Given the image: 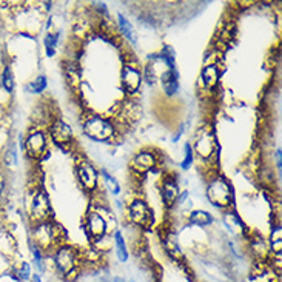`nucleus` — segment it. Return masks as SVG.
Returning a JSON list of instances; mask_svg holds the SVG:
<instances>
[{
    "label": "nucleus",
    "instance_id": "obj_1",
    "mask_svg": "<svg viewBox=\"0 0 282 282\" xmlns=\"http://www.w3.org/2000/svg\"><path fill=\"white\" fill-rule=\"evenodd\" d=\"M84 133L96 142H105L114 136L116 128L110 119L100 114H88L84 119Z\"/></svg>",
    "mask_w": 282,
    "mask_h": 282
},
{
    "label": "nucleus",
    "instance_id": "obj_2",
    "mask_svg": "<svg viewBox=\"0 0 282 282\" xmlns=\"http://www.w3.org/2000/svg\"><path fill=\"white\" fill-rule=\"evenodd\" d=\"M207 196L214 207H219V208L228 207L233 200L232 185L228 184L227 179H224L221 176L214 178L207 188Z\"/></svg>",
    "mask_w": 282,
    "mask_h": 282
},
{
    "label": "nucleus",
    "instance_id": "obj_3",
    "mask_svg": "<svg viewBox=\"0 0 282 282\" xmlns=\"http://www.w3.org/2000/svg\"><path fill=\"white\" fill-rule=\"evenodd\" d=\"M76 261H77V253L70 245H59L54 253V265L56 270L62 276H71L76 272Z\"/></svg>",
    "mask_w": 282,
    "mask_h": 282
},
{
    "label": "nucleus",
    "instance_id": "obj_4",
    "mask_svg": "<svg viewBox=\"0 0 282 282\" xmlns=\"http://www.w3.org/2000/svg\"><path fill=\"white\" fill-rule=\"evenodd\" d=\"M57 232H59V227L49 224L48 221L37 222V225L34 227V230H33L34 244L39 245L40 248L57 244V239H59Z\"/></svg>",
    "mask_w": 282,
    "mask_h": 282
},
{
    "label": "nucleus",
    "instance_id": "obj_5",
    "mask_svg": "<svg viewBox=\"0 0 282 282\" xmlns=\"http://www.w3.org/2000/svg\"><path fill=\"white\" fill-rule=\"evenodd\" d=\"M47 145V134L42 130H34L28 134V138L25 141V150L31 157L44 159V153H48Z\"/></svg>",
    "mask_w": 282,
    "mask_h": 282
},
{
    "label": "nucleus",
    "instance_id": "obj_6",
    "mask_svg": "<svg viewBox=\"0 0 282 282\" xmlns=\"http://www.w3.org/2000/svg\"><path fill=\"white\" fill-rule=\"evenodd\" d=\"M51 213V207H49V199L47 196V193L44 190H39L34 196H33V202H31V214L33 219L36 222H45Z\"/></svg>",
    "mask_w": 282,
    "mask_h": 282
},
{
    "label": "nucleus",
    "instance_id": "obj_7",
    "mask_svg": "<svg viewBox=\"0 0 282 282\" xmlns=\"http://www.w3.org/2000/svg\"><path fill=\"white\" fill-rule=\"evenodd\" d=\"M142 84V73L136 65L127 63L122 68V88L133 94L141 88Z\"/></svg>",
    "mask_w": 282,
    "mask_h": 282
},
{
    "label": "nucleus",
    "instance_id": "obj_8",
    "mask_svg": "<svg viewBox=\"0 0 282 282\" xmlns=\"http://www.w3.org/2000/svg\"><path fill=\"white\" fill-rule=\"evenodd\" d=\"M130 219L133 221V224H136L139 227H146L150 225L151 221V210L146 205V202H143L142 199H136L133 200L130 205Z\"/></svg>",
    "mask_w": 282,
    "mask_h": 282
},
{
    "label": "nucleus",
    "instance_id": "obj_9",
    "mask_svg": "<svg viewBox=\"0 0 282 282\" xmlns=\"http://www.w3.org/2000/svg\"><path fill=\"white\" fill-rule=\"evenodd\" d=\"M77 178L80 181V185L84 187L87 191H94L97 188L99 182V174L91 164L88 162H80L77 167Z\"/></svg>",
    "mask_w": 282,
    "mask_h": 282
},
{
    "label": "nucleus",
    "instance_id": "obj_10",
    "mask_svg": "<svg viewBox=\"0 0 282 282\" xmlns=\"http://www.w3.org/2000/svg\"><path fill=\"white\" fill-rule=\"evenodd\" d=\"M85 232L90 237L97 239L106 233V219L97 211H90L85 219Z\"/></svg>",
    "mask_w": 282,
    "mask_h": 282
},
{
    "label": "nucleus",
    "instance_id": "obj_11",
    "mask_svg": "<svg viewBox=\"0 0 282 282\" xmlns=\"http://www.w3.org/2000/svg\"><path fill=\"white\" fill-rule=\"evenodd\" d=\"M49 130H51L52 141H54L57 145L65 146V145H70L73 142V138H74L73 130L68 124L63 122V120H60V119L54 120V122L51 124Z\"/></svg>",
    "mask_w": 282,
    "mask_h": 282
},
{
    "label": "nucleus",
    "instance_id": "obj_12",
    "mask_svg": "<svg viewBox=\"0 0 282 282\" xmlns=\"http://www.w3.org/2000/svg\"><path fill=\"white\" fill-rule=\"evenodd\" d=\"M157 164V159H156V154L151 153V151H141L138 153L136 156L133 157V162H131V167L133 170L139 173V174H145L151 171Z\"/></svg>",
    "mask_w": 282,
    "mask_h": 282
},
{
    "label": "nucleus",
    "instance_id": "obj_13",
    "mask_svg": "<svg viewBox=\"0 0 282 282\" xmlns=\"http://www.w3.org/2000/svg\"><path fill=\"white\" fill-rule=\"evenodd\" d=\"M216 148V142H214L213 136L207 130H200L197 138H196V150L202 157H210L211 153Z\"/></svg>",
    "mask_w": 282,
    "mask_h": 282
},
{
    "label": "nucleus",
    "instance_id": "obj_14",
    "mask_svg": "<svg viewBox=\"0 0 282 282\" xmlns=\"http://www.w3.org/2000/svg\"><path fill=\"white\" fill-rule=\"evenodd\" d=\"M160 84H162V90L167 96H174L179 91V73L176 68H171L162 73L160 76Z\"/></svg>",
    "mask_w": 282,
    "mask_h": 282
},
{
    "label": "nucleus",
    "instance_id": "obj_15",
    "mask_svg": "<svg viewBox=\"0 0 282 282\" xmlns=\"http://www.w3.org/2000/svg\"><path fill=\"white\" fill-rule=\"evenodd\" d=\"M179 197V185L176 179L173 178H165L162 182V199L164 204L167 207H171L173 204H176V200Z\"/></svg>",
    "mask_w": 282,
    "mask_h": 282
},
{
    "label": "nucleus",
    "instance_id": "obj_16",
    "mask_svg": "<svg viewBox=\"0 0 282 282\" xmlns=\"http://www.w3.org/2000/svg\"><path fill=\"white\" fill-rule=\"evenodd\" d=\"M219 77H221V71L218 68V65H207L205 68L202 70V74H200V79H202V85L205 88H213L216 87L219 82Z\"/></svg>",
    "mask_w": 282,
    "mask_h": 282
},
{
    "label": "nucleus",
    "instance_id": "obj_17",
    "mask_svg": "<svg viewBox=\"0 0 282 282\" xmlns=\"http://www.w3.org/2000/svg\"><path fill=\"white\" fill-rule=\"evenodd\" d=\"M188 221L193 225H199V227H208L214 222V218L205 210H194L190 213L188 216Z\"/></svg>",
    "mask_w": 282,
    "mask_h": 282
},
{
    "label": "nucleus",
    "instance_id": "obj_18",
    "mask_svg": "<svg viewBox=\"0 0 282 282\" xmlns=\"http://www.w3.org/2000/svg\"><path fill=\"white\" fill-rule=\"evenodd\" d=\"M117 23H119L120 31L124 33V36L130 40L133 45H136L138 36H136V31H134V28H133V25L130 23V20H128L124 14H119V16H117Z\"/></svg>",
    "mask_w": 282,
    "mask_h": 282
},
{
    "label": "nucleus",
    "instance_id": "obj_19",
    "mask_svg": "<svg viewBox=\"0 0 282 282\" xmlns=\"http://www.w3.org/2000/svg\"><path fill=\"white\" fill-rule=\"evenodd\" d=\"M114 245H116V254H117V259L120 262H127L128 261V248L125 244V239L122 236L119 230L114 233Z\"/></svg>",
    "mask_w": 282,
    "mask_h": 282
},
{
    "label": "nucleus",
    "instance_id": "obj_20",
    "mask_svg": "<svg viewBox=\"0 0 282 282\" xmlns=\"http://www.w3.org/2000/svg\"><path fill=\"white\" fill-rule=\"evenodd\" d=\"M57 40H59L57 33H47V36L44 39V47H45V52H47L48 57H54L56 56Z\"/></svg>",
    "mask_w": 282,
    "mask_h": 282
},
{
    "label": "nucleus",
    "instance_id": "obj_21",
    "mask_svg": "<svg viewBox=\"0 0 282 282\" xmlns=\"http://www.w3.org/2000/svg\"><path fill=\"white\" fill-rule=\"evenodd\" d=\"M47 85H48V80H47V76L45 74H40L37 76L33 82L26 87V90H28L30 93H34V94H40L44 93L47 90Z\"/></svg>",
    "mask_w": 282,
    "mask_h": 282
},
{
    "label": "nucleus",
    "instance_id": "obj_22",
    "mask_svg": "<svg viewBox=\"0 0 282 282\" xmlns=\"http://www.w3.org/2000/svg\"><path fill=\"white\" fill-rule=\"evenodd\" d=\"M100 176H102V179H103V182H105V187L108 188V190H110L113 194H119V193H120V185H119V182H117V179H116L114 176H111V174L106 171V170H102V171H100Z\"/></svg>",
    "mask_w": 282,
    "mask_h": 282
},
{
    "label": "nucleus",
    "instance_id": "obj_23",
    "mask_svg": "<svg viewBox=\"0 0 282 282\" xmlns=\"http://www.w3.org/2000/svg\"><path fill=\"white\" fill-rule=\"evenodd\" d=\"M2 85L6 90V93H12L14 91V76H12L11 66L5 65L3 73H2Z\"/></svg>",
    "mask_w": 282,
    "mask_h": 282
},
{
    "label": "nucleus",
    "instance_id": "obj_24",
    "mask_svg": "<svg viewBox=\"0 0 282 282\" xmlns=\"http://www.w3.org/2000/svg\"><path fill=\"white\" fill-rule=\"evenodd\" d=\"M142 79L145 80V84L148 85V87H153L156 84L157 76H156V70H154V65L153 63H148V65L145 66Z\"/></svg>",
    "mask_w": 282,
    "mask_h": 282
},
{
    "label": "nucleus",
    "instance_id": "obj_25",
    "mask_svg": "<svg viewBox=\"0 0 282 282\" xmlns=\"http://www.w3.org/2000/svg\"><path fill=\"white\" fill-rule=\"evenodd\" d=\"M193 159H194V156H193V146H191L190 142H187L185 143V156H184V160L181 162V168L182 170L190 168L191 164H193Z\"/></svg>",
    "mask_w": 282,
    "mask_h": 282
},
{
    "label": "nucleus",
    "instance_id": "obj_26",
    "mask_svg": "<svg viewBox=\"0 0 282 282\" xmlns=\"http://www.w3.org/2000/svg\"><path fill=\"white\" fill-rule=\"evenodd\" d=\"M31 253H33V258H34V262H36V267L39 272H44V251L39 245L36 244H31Z\"/></svg>",
    "mask_w": 282,
    "mask_h": 282
},
{
    "label": "nucleus",
    "instance_id": "obj_27",
    "mask_svg": "<svg viewBox=\"0 0 282 282\" xmlns=\"http://www.w3.org/2000/svg\"><path fill=\"white\" fill-rule=\"evenodd\" d=\"M31 278V267L28 262H22V265L16 270V279L19 281H28Z\"/></svg>",
    "mask_w": 282,
    "mask_h": 282
},
{
    "label": "nucleus",
    "instance_id": "obj_28",
    "mask_svg": "<svg viewBox=\"0 0 282 282\" xmlns=\"http://www.w3.org/2000/svg\"><path fill=\"white\" fill-rule=\"evenodd\" d=\"M270 242H272L273 251L279 254V251H281V227L279 225L273 228L272 236H270Z\"/></svg>",
    "mask_w": 282,
    "mask_h": 282
},
{
    "label": "nucleus",
    "instance_id": "obj_29",
    "mask_svg": "<svg viewBox=\"0 0 282 282\" xmlns=\"http://www.w3.org/2000/svg\"><path fill=\"white\" fill-rule=\"evenodd\" d=\"M3 187H5V178H3V174L0 173V194L3 191Z\"/></svg>",
    "mask_w": 282,
    "mask_h": 282
},
{
    "label": "nucleus",
    "instance_id": "obj_30",
    "mask_svg": "<svg viewBox=\"0 0 282 282\" xmlns=\"http://www.w3.org/2000/svg\"><path fill=\"white\" fill-rule=\"evenodd\" d=\"M276 159H278V168L281 170V165H282V159H281V150L276 151Z\"/></svg>",
    "mask_w": 282,
    "mask_h": 282
},
{
    "label": "nucleus",
    "instance_id": "obj_31",
    "mask_svg": "<svg viewBox=\"0 0 282 282\" xmlns=\"http://www.w3.org/2000/svg\"><path fill=\"white\" fill-rule=\"evenodd\" d=\"M31 278H33V281H34V282H42V279H40V275H39V273L31 275Z\"/></svg>",
    "mask_w": 282,
    "mask_h": 282
},
{
    "label": "nucleus",
    "instance_id": "obj_32",
    "mask_svg": "<svg viewBox=\"0 0 282 282\" xmlns=\"http://www.w3.org/2000/svg\"><path fill=\"white\" fill-rule=\"evenodd\" d=\"M113 282H125L122 278H116V279H113Z\"/></svg>",
    "mask_w": 282,
    "mask_h": 282
},
{
    "label": "nucleus",
    "instance_id": "obj_33",
    "mask_svg": "<svg viewBox=\"0 0 282 282\" xmlns=\"http://www.w3.org/2000/svg\"><path fill=\"white\" fill-rule=\"evenodd\" d=\"M131 282H134V281H131Z\"/></svg>",
    "mask_w": 282,
    "mask_h": 282
}]
</instances>
